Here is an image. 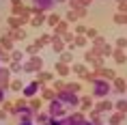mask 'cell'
<instances>
[{
  "mask_svg": "<svg viewBox=\"0 0 127 125\" xmlns=\"http://www.w3.org/2000/svg\"><path fill=\"white\" fill-rule=\"evenodd\" d=\"M47 114H50V117H54V119H60V117H65V114H67V108H65L58 99L54 97V99H50V101H47Z\"/></svg>",
  "mask_w": 127,
  "mask_h": 125,
  "instance_id": "5",
  "label": "cell"
},
{
  "mask_svg": "<svg viewBox=\"0 0 127 125\" xmlns=\"http://www.w3.org/2000/svg\"><path fill=\"white\" fill-rule=\"evenodd\" d=\"M0 63H2V65H9V63H11V52L0 50Z\"/></svg>",
  "mask_w": 127,
  "mask_h": 125,
  "instance_id": "35",
  "label": "cell"
},
{
  "mask_svg": "<svg viewBox=\"0 0 127 125\" xmlns=\"http://www.w3.org/2000/svg\"><path fill=\"white\" fill-rule=\"evenodd\" d=\"M93 108H95L97 112H101V114H103V112H110V110H112V101H108V99L103 97V99L99 101V104H97V106H93Z\"/></svg>",
  "mask_w": 127,
  "mask_h": 125,
  "instance_id": "17",
  "label": "cell"
},
{
  "mask_svg": "<svg viewBox=\"0 0 127 125\" xmlns=\"http://www.w3.org/2000/svg\"><path fill=\"white\" fill-rule=\"evenodd\" d=\"M123 2H127V0H116V4H123Z\"/></svg>",
  "mask_w": 127,
  "mask_h": 125,
  "instance_id": "55",
  "label": "cell"
},
{
  "mask_svg": "<svg viewBox=\"0 0 127 125\" xmlns=\"http://www.w3.org/2000/svg\"><path fill=\"white\" fill-rule=\"evenodd\" d=\"M43 125H45V123H43Z\"/></svg>",
  "mask_w": 127,
  "mask_h": 125,
  "instance_id": "59",
  "label": "cell"
},
{
  "mask_svg": "<svg viewBox=\"0 0 127 125\" xmlns=\"http://www.w3.org/2000/svg\"><path fill=\"white\" fill-rule=\"evenodd\" d=\"M86 33V26H84V24H78V26H75V35H84Z\"/></svg>",
  "mask_w": 127,
  "mask_h": 125,
  "instance_id": "48",
  "label": "cell"
},
{
  "mask_svg": "<svg viewBox=\"0 0 127 125\" xmlns=\"http://www.w3.org/2000/svg\"><path fill=\"white\" fill-rule=\"evenodd\" d=\"M41 106H43V99L41 97H28V108H30L32 112H39Z\"/></svg>",
  "mask_w": 127,
  "mask_h": 125,
  "instance_id": "19",
  "label": "cell"
},
{
  "mask_svg": "<svg viewBox=\"0 0 127 125\" xmlns=\"http://www.w3.org/2000/svg\"><path fill=\"white\" fill-rule=\"evenodd\" d=\"M123 119H125L123 112H114L112 117H110V125H121V123H123Z\"/></svg>",
  "mask_w": 127,
  "mask_h": 125,
  "instance_id": "29",
  "label": "cell"
},
{
  "mask_svg": "<svg viewBox=\"0 0 127 125\" xmlns=\"http://www.w3.org/2000/svg\"><path fill=\"white\" fill-rule=\"evenodd\" d=\"M73 37H75V35H73V33H69V30H67V33L63 35V41H65V43H71V41H73Z\"/></svg>",
  "mask_w": 127,
  "mask_h": 125,
  "instance_id": "45",
  "label": "cell"
},
{
  "mask_svg": "<svg viewBox=\"0 0 127 125\" xmlns=\"http://www.w3.org/2000/svg\"><path fill=\"white\" fill-rule=\"evenodd\" d=\"M43 69V58L41 56H30L28 58V63H22V71H26V73H37Z\"/></svg>",
  "mask_w": 127,
  "mask_h": 125,
  "instance_id": "4",
  "label": "cell"
},
{
  "mask_svg": "<svg viewBox=\"0 0 127 125\" xmlns=\"http://www.w3.org/2000/svg\"><path fill=\"white\" fill-rule=\"evenodd\" d=\"M65 20H67L69 24H73V22H78V15H75V11H73V9H69V13H67V17H65Z\"/></svg>",
  "mask_w": 127,
  "mask_h": 125,
  "instance_id": "40",
  "label": "cell"
},
{
  "mask_svg": "<svg viewBox=\"0 0 127 125\" xmlns=\"http://www.w3.org/2000/svg\"><path fill=\"white\" fill-rule=\"evenodd\" d=\"M112 50H114V47H112V45H108L103 37H99V35H97V37L93 39V52L97 54V56H103V58H108V56L112 54Z\"/></svg>",
  "mask_w": 127,
  "mask_h": 125,
  "instance_id": "3",
  "label": "cell"
},
{
  "mask_svg": "<svg viewBox=\"0 0 127 125\" xmlns=\"http://www.w3.org/2000/svg\"><path fill=\"white\" fill-rule=\"evenodd\" d=\"M50 45L54 47V52H63V50H65V41H63V37H56V35H54V39H52V43H50Z\"/></svg>",
  "mask_w": 127,
  "mask_h": 125,
  "instance_id": "21",
  "label": "cell"
},
{
  "mask_svg": "<svg viewBox=\"0 0 127 125\" xmlns=\"http://www.w3.org/2000/svg\"><path fill=\"white\" fill-rule=\"evenodd\" d=\"M112 93V84H110V80H103V78H95L93 80V95L95 97L103 99L106 95Z\"/></svg>",
  "mask_w": 127,
  "mask_h": 125,
  "instance_id": "2",
  "label": "cell"
},
{
  "mask_svg": "<svg viewBox=\"0 0 127 125\" xmlns=\"http://www.w3.org/2000/svg\"><path fill=\"white\" fill-rule=\"evenodd\" d=\"M0 47H2V50H7V52H11V50H13V39H11V37H0Z\"/></svg>",
  "mask_w": 127,
  "mask_h": 125,
  "instance_id": "23",
  "label": "cell"
},
{
  "mask_svg": "<svg viewBox=\"0 0 127 125\" xmlns=\"http://www.w3.org/2000/svg\"><path fill=\"white\" fill-rule=\"evenodd\" d=\"M116 47L125 50V47H127V37H119V39H116Z\"/></svg>",
  "mask_w": 127,
  "mask_h": 125,
  "instance_id": "43",
  "label": "cell"
},
{
  "mask_svg": "<svg viewBox=\"0 0 127 125\" xmlns=\"http://www.w3.org/2000/svg\"><path fill=\"white\" fill-rule=\"evenodd\" d=\"M54 2H67V0H54Z\"/></svg>",
  "mask_w": 127,
  "mask_h": 125,
  "instance_id": "57",
  "label": "cell"
},
{
  "mask_svg": "<svg viewBox=\"0 0 127 125\" xmlns=\"http://www.w3.org/2000/svg\"><path fill=\"white\" fill-rule=\"evenodd\" d=\"M58 125H73V123H71V119L65 114V117H60V119H58Z\"/></svg>",
  "mask_w": 127,
  "mask_h": 125,
  "instance_id": "47",
  "label": "cell"
},
{
  "mask_svg": "<svg viewBox=\"0 0 127 125\" xmlns=\"http://www.w3.org/2000/svg\"><path fill=\"white\" fill-rule=\"evenodd\" d=\"M11 2H13V4H22V0H11Z\"/></svg>",
  "mask_w": 127,
  "mask_h": 125,
  "instance_id": "54",
  "label": "cell"
},
{
  "mask_svg": "<svg viewBox=\"0 0 127 125\" xmlns=\"http://www.w3.org/2000/svg\"><path fill=\"white\" fill-rule=\"evenodd\" d=\"M37 52H39V47L32 43V45H28V47H26V52H24V54H28V56H34Z\"/></svg>",
  "mask_w": 127,
  "mask_h": 125,
  "instance_id": "42",
  "label": "cell"
},
{
  "mask_svg": "<svg viewBox=\"0 0 127 125\" xmlns=\"http://www.w3.org/2000/svg\"><path fill=\"white\" fill-rule=\"evenodd\" d=\"M75 47H86V43H88V39L84 37V35H75L73 37V41H71Z\"/></svg>",
  "mask_w": 127,
  "mask_h": 125,
  "instance_id": "25",
  "label": "cell"
},
{
  "mask_svg": "<svg viewBox=\"0 0 127 125\" xmlns=\"http://www.w3.org/2000/svg\"><path fill=\"white\" fill-rule=\"evenodd\" d=\"M4 97H7V88H2V86H0V104L4 101Z\"/></svg>",
  "mask_w": 127,
  "mask_h": 125,
  "instance_id": "49",
  "label": "cell"
},
{
  "mask_svg": "<svg viewBox=\"0 0 127 125\" xmlns=\"http://www.w3.org/2000/svg\"><path fill=\"white\" fill-rule=\"evenodd\" d=\"M97 30H95V28H86V33H84V37H86V39H95V37H97Z\"/></svg>",
  "mask_w": 127,
  "mask_h": 125,
  "instance_id": "41",
  "label": "cell"
},
{
  "mask_svg": "<svg viewBox=\"0 0 127 125\" xmlns=\"http://www.w3.org/2000/svg\"><path fill=\"white\" fill-rule=\"evenodd\" d=\"M17 114H20V119H22V121H26V123H30V121H32V117H34V112L28 108V104L22 106L20 110H17Z\"/></svg>",
  "mask_w": 127,
  "mask_h": 125,
  "instance_id": "11",
  "label": "cell"
},
{
  "mask_svg": "<svg viewBox=\"0 0 127 125\" xmlns=\"http://www.w3.org/2000/svg\"><path fill=\"white\" fill-rule=\"evenodd\" d=\"M24 56H26V54L22 52V50H11V60H24Z\"/></svg>",
  "mask_w": 127,
  "mask_h": 125,
  "instance_id": "36",
  "label": "cell"
},
{
  "mask_svg": "<svg viewBox=\"0 0 127 125\" xmlns=\"http://www.w3.org/2000/svg\"><path fill=\"white\" fill-rule=\"evenodd\" d=\"M20 125H34V123H32V121H30V123H26V121H22Z\"/></svg>",
  "mask_w": 127,
  "mask_h": 125,
  "instance_id": "53",
  "label": "cell"
},
{
  "mask_svg": "<svg viewBox=\"0 0 127 125\" xmlns=\"http://www.w3.org/2000/svg\"><path fill=\"white\" fill-rule=\"evenodd\" d=\"M82 112H86V110H91L93 108V97L91 95H84V97H80V106H78Z\"/></svg>",
  "mask_w": 127,
  "mask_h": 125,
  "instance_id": "18",
  "label": "cell"
},
{
  "mask_svg": "<svg viewBox=\"0 0 127 125\" xmlns=\"http://www.w3.org/2000/svg\"><path fill=\"white\" fill-rule=\"evenodd\" d=\"M22 9H24V4H13V9H11V15H20Z\"/></svg>",
  "mask_w": 127,
  "mask_h": 125,
  "instance_id": "46",
  "label": "cell"
},
{
  "mask_svg": "<svg viewBox=\"0 0 127 125\" xmlns=\"http://www.w3.org/2000/svg\"><path fill=\"white\" fill-rule=\"evenodd\" d=\"M67 117L69 119H71V123H80V121H82V119H86V117H84V112H82V110H73V112H71V114H67Z\"/></svg>",
  "mask_w": 127,
  "mask_h": 125,
  "instance_id": "26",
  "label": "cell"
},
{
  "mask_svg": "<svg viewBox=\"0 0 127 125\" xmlns=\"http://www.w3.org/2000/svg\"><path fill=\"white\" fill-rule=\"evenodd\" d=\"M125 93H127V91H125Z\"/></svg>",
  "mask_w": 127,
  "mask_h": 125,
  "instance_id": "60",
  "label": "cell"
},
{
  "mask_svg": "<svg viewBox=\"0 0 127 125\" xmlns=\"http://www.w3.org/2000/svg\"><path fill=\"white\" fill-rule=\"evenodd\" d=\"M37 91H41V82H39V80H32V82H28V84L22 86V95H24L26 99L28 97H34Z\"/></svg>",
  "mask_w": 127,
  "mask_h": 125,
  "instance_id": "6",
  "label": "cell"
},
{
  "mask_svg": "<svg viewBox=\"0 0 127 125\" xmlns=\"http://www.w3.org/2000/svg\"><path fill=\"white\" fill-rule=\"evenodd\" d=\"M56 97V93H54L52 86H45V84H41V99H45V101H50V99Z\"/></svg>",
  "mask_w": 127,
  "mask_h": 125,
  "instance_id": "16",
  "label": "cell"
},
{
  "mask_svg": "<svg viewBox=\"0 0 127 125\" xmlns=\"http://www.w3.org/2000/svg\"><path fill=\"white\" fill-rule=\"evenodd\" d=\"M99 125H106V123H99Z\"/></svg>",
  "mask_w": 127,
  "mask_h": 125,
  "instance_id": "58",
  "label": "cell"
},
{
  "mask_svg": "<svg viewBox=\"0 0 127 125\" xmlns=\"http://www.w3.org/2000/svg\"><path fill=\"white\" fill-rule=\"evenodd\" d=\"M65 88H67V91H71V93H80V91H82V84H80V82H67V84H65Z\"/></svg>",
  "mask_w": 127,
  "mask_h": 125,
  "instance_id": "31",
  "label": "cell"
},
{
  "mask_svg": "<svg viewBox=\"0 0 127 125\" xmlns=\"http://www.w3.org/2000/svg\"><path fill=\"white\" fill-rule=\"evenodd\" d=\"M65 84H67V82H63V80H54V91H63V88H65Z\"/></svg>",
  "mask_w": 127,
  "mask_h": 125,
  "instance_id": "44",
  "label": "cell"
},
{
  "mask_svg": "<svg viewBox=\"0 0 127 125\" xmlns=\"http://www.w3.org/2000/svg\"><path fill=\"white\" fill-rule=\"evenodd\" d=\"M22 86H24L22 80H11L9 82V88H13V91H22Z\"/></svg>",
  "mask_w": 127,
  "mask_h": 125,
  "instance_id": "38",
  "label": "cell"
},
{
  "mask_svg": "<svg viewBox=\"0 0 127 125\" xmlns=\"http://www.w3.org/2000/svg\"><path fill=\"white\" fill-rule=\"evenodd\" d=\"M52 39H54V35H41L39 39L34 41V45H37V47L41 50L43 45H50V43H52Z\"/></svg>",
  "mask_w": 127,
  "mask_h": 125,
  "instance_id": "20",
  "label": "cell"
},
{
  "mask_svg": "<svg viewBox=\"0 0 127 125\" xmlns=\"http://www.w3.org/2000/svg\"><path fill=\"white\" fill-rule=\"evenodd\" d=\"M9 71L11 73H22V63L20 60H11L9 63Z\"/></svg>",
  "mask_w": 127,
  "mask_h": 125,
  "instance_id": "30",
  "label": "cell"
},
{
  "mask_svg": "<svg viewBox=\"0 0 127 125\" xmlns=\"http://www.w3.org/2000/svg\"><path fill=\"white\" fill-rule=\"evenodd\" d=\"M34 119H37V123H39V125H43V123H45V121H47V119H50V114H47V112H34Z\"/></svg>",
  "mask_w": 127,
  "mask_h": 125,
  "instance_id": "32",
  "label": "cell"
},
{
  "mask_svg": "<svg viewBox=\"0 0 127 125\" xmlns=\"http://www.w3.org/2000/svg\"><path fill=\"white\" fill-rule=\"evenodd\" d=\"M67 4H69V9H80V7H86V4H84V0H67Z\"/></svg>",
  "mask_w": 127,
  "mask_h": 125,
  "instance_id": "37",
  "label": "cell"
},
{
  "mask_svg": "<svg viewBox=\"0 0 127 125\" xmlns=\"http://www.w3.org/2000/svg\"><path fill=\"white\" fill-rule=\"evenodd\" d=\"M56 99H58L65 108H78V106H80V95L67 91V88H63V91L56 93Z\"/></svg>",
  "mask_w": 127,
  "mask_h": 125,
  "instance_id": "1",
  "label": "cell"
},
{
  "mask_svg": "<svg viewBox=\"0 0 127 125\" xmlns=\"http://www.w3.org/2000/svg\"><path fill=\"white\" fill-rule=\"evenodd\" d=\"M60 63H67V65H71V63H73L71 50H63V52H60Z\"/></svg>",
  "mask_w": 127,
  "mask_h": 125,
  "instance_id": "28",
  "label": "cell"
},
{
  "mask_svg": "<svg viewBox=\"0 0 127 125\" xmlns=\"http://www.w3.org/2000/svg\"><path fill=\"white\" fill-rule=\"evenodd\" d=\"M28 24H32L34 28H39V26H43L45 24V15L41 13V11H37V13H32V17L28 20Z\"/></svg>",
  "mask_w": 127,
  "mask_h": 125,
  "instance_id": "13",
  "label": "cell"
},
{
  "mask_svg": "<svg viewBox=\"0 0 127 125\" xmlns=\"http://www.w3.org/2000/svg\"><path fill=\"white\" fill-rule=\"evenodd\" d=\"M110 84H112V93H119V95H123V93L127 91V80L119 78V76H116V78H114Z\"/></svg>",
  "mask_w": 127,
  "mask_h": 125,
  "instance_id": "7",
  "label": "cell"
},
{
  "mask_svg": "<svg viewBox=\"0 0 127 125\" xmlns=\"http://www.w3.org/2000/svg\"><path fill=\"white\" fill-rule=\"evenodd\" d=\"M7 114H9L7 110H0V121H4V119H7Z\"/></svg>",
  "mask_w": 127,
  "mask_h": 125,
  "instance_id": "52",
  "label": "cell"
},
{
  "mask_svg": "<svg viewBox=\"0 0 127 125\" xmlns=\"http://www.w3.org/2000/svg\"><path fill=\"white\" fill-rule=\"evenodd\" d=\"M91 2H93V0H84V4H86V7H88V4H91Z\"/></svg>",
  "mask_w": 127,
  "mask_h": 125,
  "instance_id": "56",
  "label": "cell"
},
{
  "mask_svg": "<svg viewBox=\"0 0 127 125\" xmlns=\"http://www.w3.org/2000/svg\"><path fill=\"white\" fill-rule=\"evenodd\" d=\"M75 15H78V20H84L88 15V7H80V9H75Z\"/></svg>",
  "mask_w": 127,
  "mask_h": 125,
  "instance_id": "39",
  "label": "cell"
},
{
  "mask_svg": "<svg viewBox=\"0 0 127 125\" xmlns=\"http://www.w3.org/2000/svg\"><path fill=\"white\" fill-rule=\"evenodd\" d=\"M119 11H121V13H127V2H123V4H119Z\"/></svg>",
  "mask_w": 127,
  "mask_h": 125,
  "instance_id": "50",
  "label": "cell"
},
{
  "mask_svg": "<svg viewBox=\"0 0 127 125\" xmlns=\"http://www.w3.org/2000/svg\"><path fill=\"white\" fill-rule=\"evenodd\" d=\"M52 28H54V35H56V37H63V35H65V33L69 30V22H67V20H65V22L60 20L58 24H54Z\"/></svg>",
  "mask_w": 127,
  "mask_h": 125,
  "instance_id": "12",
  "label": "cell"
},
{
  "mask_svg": "<svg viewBox=\"0 0 127 125\" xmlns=\"http://www.w3.org/2000/svg\"><path fill=\"white\" fill-rule=\"evenodd\" d=\"M58 22H60V15H58V13H50V15L45 17V24H50V26L58 24Z\"/></svg>",
  "mask_w": 127,
  "mask_h": 125,
  "instance_id": "34",
  "label": "cell"
},
{
  "mask_svg": "<svg viewBox=\"0 0 127 125\" xmlns=\"http://www.w3.org/2000/svg\"><path fill=\"white\" fill-rule=\"evenodd\" d=\"M56 71H58V76L60 78H67L69 73H71V65H67V63H56Z\"/></svg>",
  "mask_w": 127,
  "mask_h": 125,
  "instance_id": "15",
  "label": "cell"
},
{
  "mask_svg": "<svg viewBox=\"0 0 127 125\" xmlns=\"http://www.w3.org/2000/svg\"><path fill=\"white\" fill-rule=\"evenodd\" d=\"M9 82H11V71H9V67H0V86L9 91Z\"/></svg>",
  "mask_w": 127,
  "mask_h": 125,
  "instance_id": "9",
  "label": "cell"
},
{
  "mask_svg": "<svg viewBox=\"0 0 127 125\" xmlns=\"http://www.w3.org/2000/svg\"><path fill=\"white\" fill-rule=\"evenodd\" d=\"M110 56H112L114 63H119V65H125L127 63V54H125V50H121V47H114Z\"/></svg>",
  "mask_w": 127,
  "mask_h": 125,
  "instance_id": "10",
  "label": "cell"
},
{
  "mask_svg": "<svg viewBox=\"0 0 127 125\" xmlns=\"http://www.w3.org/2000/svg\"><path fill=\"white\" fill-rule=\"evenodd\" d=\"M112 20H114V24H119V26H123V24H127V13H121V11H116Z\"/></svg>",
  "mask_w": 127,
  "mask_h": 125,
  "instance_id": "27",
  "label": "cell"
},
{
  "mask_svg": "<svg viewBox=\"0 0 127 125\" xmlns=\"http://www.w3.org/2000/svg\"><path fill=\"white\" fill-rule=\"evenodd\" d=\"M32 4H34V13H37V11H41V13H45L47 9L52 7L54 4V0H32Z\"/></svg>",
  "mask_w": 127,
  "mask_h": 125,
  "instance_id": "8",
  "label": "cell"
},
{
  "mask_svg": "<svg viewBox=\"0 0 127 125\" xmlns=\"http://www.w3.org/2000/svg\"><path fill=\"white\" fill-rule=\"evenodd\" d=\"M88 121H91V123L93 125H99V123H103V117H101V112H97L95 110V108H91V110H88Z\"/></svg>",
  "mask_w": 127,
  "mask_h": 125,
  "instance_id": "14",
  "label": "cell"
},
{
  "mask_svg": "<svg viewBox=\"0 0 127 125\" xmlns=\"http://www.w3.org/2000/svg\"><path fill=\"white\" fill-rule=\"evenodd\" d=\"M37 80H39L41 84H45V82H52V80H54V73L43 71V69H41V71H37Z\"/></svg>",
  "mask_w": 127,
  "mask_h": 125,
  "instance_id": "22",
  "label": "cell"
},
{
  "mask_svg": "<svg viewBox=\"0 0 127 125\" xmlns=\"http://www.w3.org/2000/svg\"><path fill=\"white\" fill-rule=\"evenodd\" d=\"M75 125H93V123H91V121H88V119H82L80 123H75Z\"/></svg>",
  "mask_w": 127,
  "mask_h": 125,
  "instance_id": "51",
  "label": "cell"
},
{
  "mask_svg": "<svg viewBox=\"0 0 127 125\" xmlns=\"http://www.w3.org/2000/svg\"><path fill=\"white\" fill-rule=\"evenodd\" d=\"M71 71L78 73V76H82V73L86 71V65H82V63H75V65H73V63H71Z\"/></svg>",
  "mask_w": 127,
  "mask_h": 125,
  "instance_id": "33",
  "label": "cell"
},
{
  "mask_svg": "<svg viewBox=\"0 0 127 125\" xmlns=\"http://www.w3.org/2000/svg\"><path fill=\"white\" fill-rule=\"evenodd\" d=\"M112 108H114L116 112H123V114H127V99H123V97H121L119 101H116V104H112Z\"/></svg>",
  "mask_w": 127,
  "mask_h": 125,
  "instance_id": "24",
  "label": "cell"
}]
</instances>
